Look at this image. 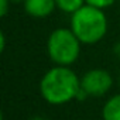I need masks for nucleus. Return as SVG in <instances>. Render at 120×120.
<instances>
[{"mask_svg":"<svg viewBox=\"0 0 120 120\" xmlns=\"http://www.w3.org/2000/svg\"><path fill=\"white\" fill-rule=\"evenodd\" d=\"M40 95L52 106H62L81 96V78L71 67L54 65L40 79Z\"/></svg>","mask_w":120,"mask_h":120,"instance_id":"1","label":"nucleus"},{"mask_svg":"<svg viewBox=\"0 0 120 120\" xmlns=\"http://www.w3.org/2000/svg\"><path fill=\"white\" fill-rule=\"evenodd\" d=\"M69 28L74 31L82 45H95L106 37L109 21L105 10L85 4L71 14Z\"/></svg>","mask_w":120,"mask_h":120,"instance_id":"2","label":"nucleus"},{"mask_svg":"<svg viewBox=\"0 0 120 120\" xmlns=\"http://www.w3.org/2000/svg\"><path fill=\"white\" fill-rule=\"evenodd\" d=\"M82 42L68 27H59L49 33L47 40V54L54 65L71 67L81 55Z\"/></svg>","mask_w":120,"mask_h":120,"instance_id":"3","label":"nucleus"},{"mask_svg":"<svg viewBox=\"0 0 120 120\" xmlns=\"http://www.w3.org/2000/svg\"><path fill=\"white\" fill-rule=\"evenodd\" d=\"M113 88V76L107 69L92 68L81 76V95L100 98Z\"/></svg>","mask_w":120,"mask_h":120,"instance_id":"4","label":"nucleus"},{"mask_svg":"<svg viewBox=\"0 0 120 120\" xmlns=\"http://www.w3.org/2000/svg\"><path fill=\"white\" fill-rule=\"evenodd\" d=\"M24 11L33 19H45L49 17L55 9V0H24Z\"/></svg>","mask_w":120,"mask_h":120,"instance_id":"5","label":"nucleus"},{"mask_svg":"<svg viewBox=\"0 0 120 120\" xmlns=\"http://www.w3.org/2000/svg\"><path fill=\"white\" fill-rule=\"evenodd\" d=\"M103 120H120V93L110 96L102 107Z\"/></svg>","mask_w":120,"mask_h":120,"instance_id":"6","label":"nucleus"},{"mask_svg":"<svg viewBox=\"0 0 120 120\" xmlns=\"http://www.w3.org/2000/svg\"><path fill=\"white\" fill-rule=\"evenodd\" d=\"M55 4H56V10L71 16L86 4V0H55Z\"/></svg>","mask_w":120,"mask_h":120,"instance_id":"7","label":"nucleus"},{"mask_svg":"<svg viewBox=\"0 0 120 120\" xmlns=\"http://www.w3.org/2000/svg\"><path fill=\"white\" fill-rule=\"evenodd\" d=\"M116 2H117V0H86V4H90L93 7L105 10V9L110 7V6H113Z\"/></svg>","mask_w":120,"mask_h":120,"instance_id":"8","label":"nucleus"},{"mask_svg":"<svg viewBox=\"0 0 120 120\" xmlns=\"http://www.w3.org/2000/svg\"><path fill=\"white\" fill-rule=\"evenodd\" d=\"M10 6H11L10 0H0V16H2V17L7 16Z\"/></svg>","mask_w":120,"mask_h":120,"instance_id":"9","label":"nucleus"},{"mask_svg":"<svg viewBox=\"0 0 120 120\" xmlns=\"http://www.w3.org/2000/svg\"><path fill=\"white\" fill-rule=\"evenodd\" d=\"M4 48H6V34L2 33V34H0V51L3 52Z\"/></svg>","mask_w":120,"mask_h":120,"instance_id":"10","label":"nucleus"},{"mask_svg":"<svg viewBox=\"0 0 120 120\" xmlns=\"http://www.w3.org/2000/svg\"><path fill=\"white\" fill-rule=\"evenodd\" d=\"M113 51H114V54H116V55H119V56H120V42H117V44L114 45Z\"/></svg>","mask_w":120,"mask_h":120,"instance_id":"11","label":"nucleus"},{"mask_svg":"<svg viewBox=\"0 0 120 120\" xmlns=\"http://www.w3.org/2000/svg\"><path fill=\"white\" fill-rule=\"evenodd\" d=\"M11 4H20V3H24V0H10Z\"/></svg>","mask_w":120,"mask_h":120,"instance_id":"12","label":"nucleus"},{"mask_svg":"<svg viewBox=\"0 0 120 120\" xmlns=\"http://www.w3.org/2000/svg\"><path fill=\"white\" fill-rule=\"evenodd\" d=\"M30 120H47V119H44V117H40V116H35V117H31Z\"/></svg>","mask_w":120,"mask_h":120,"instance_id":"13","label":"nucleus"},{"mask_svg":"<svg viewBox=\"0 0 120 120\" xmlns=\"http://www.w3.org/2000/svg\"><path fill=\"white\" fill-rule=\"evenodd\" d=\"M119 83H120V74H119Z\"/></svg>","mask_w":120,"mask_h":120,"instance_id":"14","label":"nucleus"}]
</instances>
